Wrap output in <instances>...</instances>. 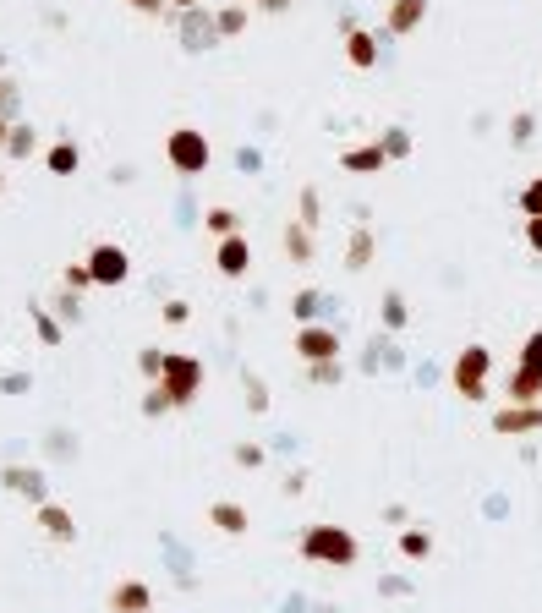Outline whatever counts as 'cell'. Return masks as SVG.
<instances>
[{
  "label": "cell",
  "mask_w": 542,
  "mask_h": 613,
  "mask_svg": "<svg viewBox=\"0 0 542 613\" xmlns=\"http://www.w3.org/2000/svg\"><path fill=\"white\" fill-rule=\"evenodd\" d=\"M378 148H384L389 159H400V154H411V137H406V132H389V137H384V143H378Z\"/></svg>",
  "instance_id": "cb8c5ba5"
},
{
  "label": "cell",
  "mask_w": 542,
  "mask_h": 613,
  "mask_svg": "<svg viewBox=\"0 0 542 613\" xmlns=\"http://www.w3.org/2000/svg\"><path fill=\"white\" fill-rule=\"evenodd\" d=\"M11 154H28V148H33V132H28V126H11Z\"/></svg>",
  "instance_id": "484cf974"
},
{
  "label": "cell",
  "mask_w": 542,
  "mask_h": 613,
  "mask_svg": "<svg viewBox=\"0 0 542 613\" xmlns=\"http://www.w3.org/2000/svg\"><path fill=\"white\" fill-rule=\"evenodd\" d=\"M198 384H203V367H198V356H181V351H170V356H165V373H159V395H165V406H192V395H198Z\"/></svg>",
  "instance_id": "7a4b0ae2"
},
{
  "label": "cell",
  "mask_w": 542,
  "mask_h": 613,
  "mask_svg": "<svg viewBox=\"0 0 542 613\" xmlns=\"http://www.w3.org/2000/svg\"><path fill=\"white\" fill-rule=\"evenodd\" d=\"M493 433L515 438V433H542V406H504L493 416Z\"/></svg>",
  "instance_id": "8992f818"
},
{
  "label": "cell",
  "mask_w": 542,
  "mask_h": 613,
  "mask_svg": "<svg viewBox=\"0 0 542 613\" xmlns=\"http://www.w3.org/2000/svg\"><path fill=\"white\" fill-rule=\"evenodd\" d=\"M367 258H373V236L356 230V236H351V269H367Z\"/></svg>",
  "instance_id": "d6986e66"
},
{
  "label": "cell",
  "mask_w": 542,
  "mask_h": 613,
  "mask_svg": "<svg viewBox=\"0 0 542 613\" xmlns=\"http://www.w3.org/2000/svg\"><path fill=\"white\" fill-rule=\"evenodd\" d=\"M302 559L345 570V564H356V537H351L345 526H313V531L302 537Z\"/></svg>",
  "instance_id": "6da1fadb"
},
{
  "label": "cell",
  "mask_w": 542,
  "mask_h": 613,
  "mask_svg": "<svg viewBox=\"0 0 542 613\" xmlns=\"http://www.w3.org/2000/svg\"><path fill=\"white\" fill-rule=\"evenodd\" d=\"M285 247H291V258H296V263H307V258H313V241H307V230H302V225H291V230H285Z\"/></svg>",
  "instance_id": "ac0fdd59"
},
{
  "label": "cell",
  "mask_w": 542,
  "mask_h": 613,
  "mask_svg": "<svg viewBox=\"0 0 542 613\" xmlns=\"http://www.w3.org/2000/svg\"><path fill=\"white\" fill-rule=\"evenodd\" d=\"M313 378H318V384H334V378H340V367H334V362H318Z\"/></svg>",
  "instance_id": "1f68e13d"
},
{
  "label": "cell",
  "mask_w": 542,
  "mask_h": 613,
  "mask_svg": "<svg viewBox=\"0 0 542 613\" xmlns=\"http://www.w3.org/2000/svg\"><path fill=\"white\" fill-rule=\"evenodd\" d=\"M66 285H94V274H88V263H83V269H66Z\"/></svg>",
  "instance_id": "e575fe53"
},
{
  "label": "cell",
  "mask_w": 542,
  "mask_h": 613,
  "mask_svg": "<svg viewBox=\"0 0 542 613\" xmlns=\"http://www.w3.org/2000/svg\"><path fill=\"white\" fill-rule=\"evenodd\" d=\"M532 115H515V121H510V132H515V143H526V137H532Z\"/></svg>",
  "instance_id": "83f0119b"
},
{
  "label": "cell",
  "mask_w": 542,
  "mask_h": 613,
  "mask_svg": "<svg viewBox=\"0 0 542 613\" xmlns=\"http://www.w3.org/2000/svg\"><path fill=\"white\" fill-rule=\"evenodd\" d=\"M50 170H55V176H72V170H77V148L72 143H55L50 148Z\"/></svg>",
  "instance_id": "2e32d148"
},
{
  "label": "cell",
  "mask_w": 542,
  "mask_h": 613,
  "mask_svg": "<svg viewBox=\"0 0 542 613\" xmlns=\"http://www.w3.org/2000/svg\"><path fill=\"white\" fill-rule=\"evenodd\" d=\"M521 367H532V373H542V329L526 340V351H521Z\"/></svg>",
  "instance_id": "7402d4cb"
},
{
  "label": "cell",
  "mask_w": 542,
  "mask_h": 613,
  "mask_svg": "<svg viewBox=\"0 0 542 613\" xmlns=\"http://www.w3.org/2000/svg\"><path fill=\"white\" fill-rule=\"evenodd\" d=\"M209 520L225 531V537H241V531H247V510H241V504H230V499H219L214 510H209Z\"/></svg>",
  "instance_id": "4fadbf2b"
},
{
  "label": "cell",
  "mask_w": 542,
  "mask_h": 613,
  "mask_svg": "<svg viewBox=\"0 0 542 613\" xmlns=\"http://www.w3.org/2000/svg\"><path fill=\"white\" fill-rule=\"evenodd\" d=\"M39 526H44V531H50V537H55V542H72V537H77V526H72V515H66V510H61V504H39Z\"/></svg>",
  "instance_id": "8fae6325"
},
{
  "label": "cell",
  "mask_w": 542,
  "mask_h": 613,
  "mask_svg": "<svg viewBox=\"0 0 542 613\" xmlns=\"http://www.w3.org/2000/svg\"><path fill=\"white\" fill-rule=\"evenodd\" d=\"M0 110H11V83H0Z\"/></svg>",
  "instance_id": "74e56055"
},
{
  "label": "cell",
  "mask_w": 542,
  "mask_h": 613,
  "mask_svg": "<svg viewBox=\"0 0 542 613\" xmlns=\"http://www.w3.org/2000/svg\"><path fill=\"white\" fill-rule=\"evenodd\" d=\"M143 373L159 378V373H165V356H159V351H143Z\"/></svg>",
  "instance_id": "f546056e"
},
{
  "label": "cell",
  "mask_w": 542,
  "mask_h": 613,
  "mask_svg": "<svg viewBox=\"0 0 542 613\" xmlns=\"http://www.w3.org/2000/svg\"><path fill=\"white\" fill-rule=\"evenodd\" d=\"M521 214H526V219H542V176L521 192Z\"/></svg>",
  "instance_id": "44dd1931"
},
{
  "label": "cell",
  "mask_w": 542,
  "mask_h": 613,
  "mask_svg": "<svg viewBox=\"0 0 542 613\" xmlns=\"http://www.w3.org/2000/svg\"><path fill=\"white\" fill-rule=\"evenodd\" d=\"M165 323H187V302H170L165 307Z\"/></svg>",
  "instance_id": "d590c367"
},
{
  "label": "cell",
  "mask_w": 542,
  "mask_h": 613,
  "mask_svg": "<svg viewBox=\"0 0 542 613\" xmlns=\"http://www.w3.org/2000/svg\"><path fill=\"white\" fill-rule=\"evenodd\" d=\"M384 323H389V329L406 323V302H400V296H384Z\"/></svg>",
  "instance_id": "d4e9b609"
},
{
  "label": "cell",
  "mask_w": 542,
  "mask_h": 613,
  "mask_svg": "<svg viewBox=\"0 0 542 613\" xmlns=\"http://www.w3.org/2000/svg\"><path fill=\"white\" fill-rule=\"evenodd\" d=\"M488 367H493V351L466 345V351H460V362H455V395H466V400L488 395Z\"/></svg>",
  "instance_id": "277c9868"
},
{
  "label": "cell",
  "mask_w": 542,
  "mask_h": 613,
  "mask_svg": "<svg viewBox=\"0 0 542 613\" xmlns=\"http://www.w3.org/2000/svg\"><path fill=\"white\" fill-rule=\"evenodd\" d=\"M214 263H219V274H225V280H241V274H247V263H252V247L241 236H225V241H219V252H214Z\"/></svg>",
  "instance_id": "ba28073f"
},
{
  "label": "cell",
  "mask_w": 542,
  "mask_h": 613,
  "mask_svg": "<svg viewBox=\"0 0 542 613\" xmlns=\"http://www.w3.org/2000/svg\"><path fill=\"white\" fill-rule=\"evenodd\" d=\"M88 274H94V285H126V274H132V263H126L121 247H94L88 252Z\"/></svg>",
  "instance_id": "5b68a950"
},
{
  "label": "cell",
  "mask_w": 542,
  "mask_h": 613,
  "mask_svg": "<svg viewBox=\"0 0 542 613\" xmlns=\"http://www.w3.org/2000/svg\"><path fill=\"white\" fill-rule=\"evenodd\" d=\"M247 28V11L241 6H230V11H219V22H214V33H225V39H236V33Z\"/></svg>",
  "instance_id": "e0dca14e"
},
{
  "label": "cell",
  "mask_w": 542,
  "mask_h": 613,
  "mask_svg": "<svg viewBox=\"0 0 542 613\" xmlns=\"http://www.w3.org/2000/svg\"><path fill=\"white\" fill-rule=\"evenodd\" d=\"M209 230H214L219 241L236 236V214H230V208H209Z\"/></svg>",
  "instance_id": "ffe728a7"
},
{
  "label": "cell",
  "mask_w": 542,
  "mask_h": 613,
  "mask_svg": "<svg viewBox=\"0 0 542 613\" xmlns=\"http://www.w3.org/2000/svg\"><path fill=\"white\" fill-rule=\"evenodd\" d=\"M170 6H181V11H198V0H170Z\"/></svg>",
  "instance_id": "ab89813d"
},
{
  "label": "cell",
  "mask_w": 542,
  "mask_h": 613,
  "mask_svg": "<svg viewBox=\"0 0 542 613\" xmlns=\"http://www.w3.org/2000/svg\"><path fill=\"white\" fill-rule=\"evenodd\" d=\"M247 406H252V411H263V406H269V395H263V384H247Z\"/></svg>",
  "instance_id": "d6a6232c"
},
{
  "label": "cell",
  "mask_w": 542,
  "mask_h": 613,
  "mask_svg": "<svg viewBox=\"0 0 542 613\" xmlns=\"http://www.w3.org/2000/svg\"><path fill=\"white\" fill-rule=\"evenodd\" d=\"M132 6H137V11H159L165 0H132Z\"/></svg>",
  "instance_id": "8d00e7d4"
},
{
  "label": "cell",
  "mask_w": 542,
  "mask_h": 613,
  "mask_svg": "<svg viewBox=\"0 0 542 613\" xmlns=\"http://www.w3.org/2000/svg\"><path fill=\"white\" fill-rule=\"evenodd\" d=\"M296 351H302L313 367L334 362V356H340V334H334V329H302V334H296Z\"/></svg>",
  "instance_id": "52a82bcc"
},
{
  "label": "cell",
  "mask_w": 542,
  "mask_h": 613,
  "mask_svg": "<svg viewBox=\"0 0 542 613\" xmlns=\"http://www.w3.org/2000/svg\"><path fill=\"white\" fill-rule=\"evenodd\" d=\"M11 143V126H6V115H0V148H6Z\"/></svg>",
  "instance_id": "f35d334b"
},
{
  "label": "cell",
  "mask_w": 542,
  "mask_h": 613,
  "mask_svg": "<svg viewBox=\"0 0 542 613\" xmlns=\"http://www.w3.org/2000/svg\"><path fill=\"white\" fill-rule=\"evenodd\" d=\"M345 55H351V66H373L378 61V44H373V33H351V39H345Z\"/></svg>",
  "instance_id": "9a60e30c"
},
{
  "label": "cell",
  "mask_w": 542,
  "mask_h": 613,
  "mask_svg": "<svg viewBox=\"0 0 542 613\" xmlns=\"http://www.w3.org/2000/svg\"><path fill=\"white\" fill-rule=\"evenodd\" d=\"M526 247L542 252V219H526Z\"/></svg>",
  "instance_id": "4dcf8cb0"
},
{
  "label": "cell",
  "mask_w": 542,
  "mask_h": 613,
  "mask_svg": "<svg viewBox=\"0 0 542 613\" xmlns=\"http://www.w3.org/2000/svg\"><path fill=\"white\" fill-rule=\"evenodd\" d=\"M6 488L22 493V499H33V504H44V477H39V471H28V466H11L6 471Z\"/></svg>",
  "instance_id": "30bf717a"
},
{
  "label": "cell",
  "mask_w": 542,
  "mask_h": 613,
  "mask_svg": "<svg viewBox=\"0 0 542 613\" xmlns=\"http://www.w3.org/2000/svg\"><path fill=\"white\" fill-rule=\"evenodd\" d=\"M165 154H170V165H176L181 176H203V170H209V159H214V148H209V137H203V132L176 126V132L165 137Z\"/></svg>",
  "instance_id": "3957f363"
},
{
  "label": "cell",
  "mask_w": 542,
  "mask_h": 613,
  "mask_svg": "<svg viewBox=\"0 0 542 613\" xmlns=\"http://www.w3.org/2000/svg\"><path fill=\"white\" fill-rule=\"evenodd\" d=\"M422 11H428V0H395L389 6V33H411L422 22Z\"/></svg>",
  "instance_id": "7c38bea8"
},
{
  "label": "cell",
  "mask_w": 542,
  "mask_h": 613,
  "mask_svg": "<svg viewBox=\"0 0 542 613\" xmlns=\"http://www.w3.org/2000/svg\"><path fill=\"white\" fill-rule=\"evenodd\" d=\"M148 608H154V597H148L143 581H121L110 592V613H148Z\"/></svg>",
  "instance_id": "9c48e42d"
},
{
  "label": "cell",
  "mask_w": 542,
  "mask_h": 613,
  "mask_svg": "<svg viewBox=\"0 0 542 613\" xmlns=\"http://www.w3.org/2000/svg\"><path fill=\"white\" fill-rule=\"evenodd\" d=\"M400 548H406V559H422V553H428V531H406Z\"/></svg>",
  "instance_id": "603a6c76"
},
{
  "label": "cell",
  "mask_w": 542,
  "mask_h": 613,
  "mask_svg": "<svg viewBox=\"0 0 542 613\" xmlns=\"http://www.w3.org/2000/svg\"><path fill=\"white\" fill-rule=\"evenodd\" d=\"M33 323H39V334H44V340H50V345L61 340V323H55V318H44L39 307H33Z\"/></svg>",
  "instance_id": "4316f807"
},
{
  "label": "cell",
  "mask_w": 542,
  "mask_h": 613,
  "mask_svg": "<svg viewBox=\"0 0 542 613\" xmlns=\"http://www.w3.org/2000/svg\"><path fill=\"white\" fill-rule=\"evenodd\" d=\"M318 312V296H296V318H313Z\"/></svg>",
  "instance_id": "836d02e7"
},
{
  "label": "cell",
  "mask_w": 542,
  "mask_h": 613,
  "mask_svg": "<svg viewBox=\"0 0 542 613\" xmlns=\"http://www.w3.org/2000/svg\"><path fill=\"white\" fill-rule=\"evenodd\" d=\"M236 460H241V466H263V449H258V444H241Z\"/></svg>",
  "instance_id": "f1b7e54d"
},
{
  "label": "cell",
  "mask_w": 542,
  "mask_h": 613,
  "mask_svg": "<svg viewBox=\"0 0 542 613\" xmlns=\"http://www.w3.org/2000/svg\"><path fill=\"white\" fill-rule=\"evenodd\" d=\"M384 159H389V154H384L378 143H373V148H351V154H345V170H356V176H373V170H384Z\"/></svg>",
  "instance_id": "5bb4252c"
}]
</instances>
